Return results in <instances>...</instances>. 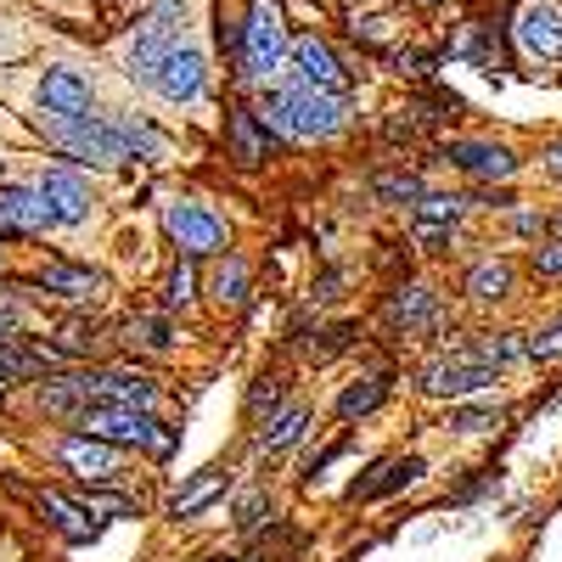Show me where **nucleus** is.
<instances>
[{
    "mask_svg": "<svg viewBox=\"0 0 562 562\" xmlns=\"http://www.w3.org/2000/svg\"><path fill=\"white\" fill-rule=\"evenodd\" d=\"M259 119L281 135V140H326L349 124V102L344 97H326V90H310V85H281V90H265L259 102Z\"/></svg>",
    "mask_w": 562,
    "mask_h": 562,
    "instance_id": "1",
    "label": "nucleus"
},
{
    "mask_svg": "<svg viewBox=\"0 0 562 562\" xmlns=\"http://www.w3.org/2000/svg\"><path fill=\"white\" fill-rule=\"evenodd\" d=\"M293 40L299 34H288V12H281L276 0H248V7H243V57H237V74L254 79V85L276 79L281 68H288V57H293Z\"/></svg>",
    "mask_w": 562,
    "mask_h": 562,
    "instance_id": "2",
    "label": "nucleus"
},
{
    "mask_svg": "<svg viewBox=\"0 0 562 562\" xmlns=\"http://www.w3.org/2000/svg\"><path fill=\"white\" fill-rule=\"evenodd\" d=\"M79 428H85L90 439L140 445V450H153V456H169V450H175V434L164 428V422H153L147 411H135V405H108V400H97V405L79 416Z\"/></svg>",
    "mask_w": 562,
    "mask_h": 562,
    "instance_id": "3",
    "label": "nucleus"
},
{
    "mask_svg": "<svg viewBox=\"0 0 562 562\" xmlns=\"http://www.w3.org/2000/svg\"><path fill=\"white\" fill-rule=\"evenodd\" d=\"M45 135H52L63 153L85 158V164H124V158H130L119 124H108V119H97V113H79V119H45Z\"/></svg>",
    "mask_w": 562,
    "mask_h": 562,
    "instance_id": "4",
    "label": "nucleus"
},
{
    "mask_svg": "<svg viewBox=\"0 0 562 562\" xmlns=\"http://www.w3.org/2000/svg\"><path fill=\"white\" fill-rule=\"evenodd\" d=\"M506 34L529 63H562V7H551V0H518Z\"/></svg>",
    "mask_w": 562,
    "mask_h": 562,
    "instance_id": "5",
    "label": "nucleus"
},
{
    "mask_svg": "<svg viewBox=\"0 0 562 562\" xmlns=\"http://www.w3.org/2000/svg\"><path fill=\"white\" fill-rule=\"evenodd\" d=\"M288 74H293L299 85H310V90H326V97H349V68H344V57H338L321 34H299V40H293Z\"/></svg>",
    "mask_w": 562,
    "mask_h": 562,
    "instance_id": "6",
    "label": "nucleus"
},
{
    "mask_svg": "<svg viewBox=\"0 0 562 562\" xmlns=\"http://www.w3.org/2000/svg\"><path fill=\"white\" fill-rule=\"evenodd\" d=\"M153 90H158L164 102H198L203 90H209V57L198 52V45L175 40L164 68H158V79H153Z\"/></svg>",
    "mask_w": 562,
    "mask_h": 562,
    "instance_id": "7",
    "label": "nucleus"
},
{
    "mask_svg": "<svg viewBox=\"0 0 562 562\" xmlns=\"http://www.w3.org/2000/svg\"><path fill=\"white\" fill-rule=\"evenodd\" d=\"M484 383H495V366H484L473 349H461V355H445L434 360L428 371H422V389L439 394V400H461V394H479Z\"/></svg>",
    "mask_w": 562,
    "mask_h": 562,
    "instance_id": "8",
    "label": "nucleus"
},
{
    "mask_svg": "<svg viewBox=\"0 0 562 562\" xmlns=\"http://www.w3.org/2000/svg\"><path fill=\"white\" fill-rule=\"evenodd\" d=\"M164 225H169V237L186 248V259H198V254H220V248H225V220H214V214H209V209H198V203H169Z\"/></svg>",
    "mask_w": 562,
    "mask_h": 562,
    "instance_id": "9",
    "label": "nucleus"
},
{
    "mask_svg": "<svg viewBox=\"0 0 562 562\" xmlns=\"http://www.w3.org/2000/svg\"><path fill=\"white\" fill-rule=\"evenodd\" d=\"M34 90H40L45 119H79V113H90V79L79 68H68V63H52L40 74Z\"/></svg>",
    "mask_w": 562,
    "mask_h": 562,
    "instance_id": "10",
    "label": "nucleus"
},
{
    "mask_svg": "<svg viewBox=\"0 0 562 562\" xmlns=\"http://www.w3.org/2000/svg\"><path fill=\"white\" fill-rule=\"evenodd\" d=\"M445 164L479 175V180H512L518 175V153L506 147V140H445Z\"/></svg>",
    "mask_w": 562,
    "mask_h": 562,
    "instance_id": "11",
    "label": "nucleus"
},
{
    "mask_svg": "<svg viewBox=\"0 0 562 562\" xmlns=\"http://www.w3.org/2000/svg\"><path fill=\"white\" fill-rule=\"evenodd\" d=\"M40 198L52 203V220L57 225H85L90 220V180L79 169H45L40 175Z\"/></svg>",
    "mask_w": 562,
    "mask_h": 562,
    "instance_id": "12",
    "label": "nucleus"
},
{
    "mask_svg": "<svg viewBox=\"0 0 562 562\" xmlns=\"http://www.w3.org/2000/svg\"><path fill=\"white\" fill-rule=\"evenodd\" d=\"M276 140H281V135L259 119V108H231V158H237L243 169L265 164Z\"/></svg>",
    "mask_w": 562,
    "mask_h": 562,
    "instance_id": "13",
    "label": "nucleus"
},
{
    "mask_svg": "<svg viewBox=\"0 0 562 562\" xmlns=\"http://www.w3.org/2000/svg\"><path fill=\"white\" fill-rule=\"evenodd\" d=\"M90 400H102V394H97V371H74V378L40 383V405L52 411V416H85Z\"/></svg>",
    "mask_w": 562,
    "mask_h": 562,
    "instance_id": "14",
    "label": "nucleus"
},
{
    "mask_svg": "<svg viewBox=\"0 0 562 562\" xmlns=\"http://www.w3.org/2000/svg\"><path fill=\"white\" fill-rule=\"evenodd\" d=\"M0 225L7 231H40V225H57L52 220V203L40 198V186H0Z\"/></svg>",
    "mask_w": 562,
    "mask_h": 562,
    "instance_id": "15",
    "label": "nucleus"
},
{
    "mask_svg": "<svg viewBox=\"0 0 562 562\" xmlns=\"http://www.w3.org/2000/svg\"><path fill=\"white\" fill-rule=\"evenodd\" d=\"M450 57L495 74V68H501V23H495V18H473V23L461 29V40L450 45Z\"/></svg>",
    "mask_w": 562,
    "mask_h": 562,
    "instance_id": "16",
    "label": "nucleus"
},
{
    "mask_svg": "<svg viewBox=\"0 0 562 562\" xmlns=\"http://www.w3.org/2000/svg\"><path fill=\"white\" fill-rule=\"evenodd\" d=\"M422 473H428V467H422V456H394V461H383L371 479L349 484V501H378V495H394V490L416 484Z\"/></svg>",
    "mask_w": 562,
    "mask_h": 562,
    "instance_id": "17",
    "label": "nucleus"
},
{
    "mask_svg": "<svg viewBox=\"0 0 562 562\" xmlns=\"http://www.w3.org/2000/svg\"><path fill=\"white\" fill-rule=\"evenodd\" d=\"M97 394H102L108 405H135V411H153L158 383H153V378H140V371L113 366V371H97Z\"/></svg>",
    "mask_w": 562,
    "mask_h": 562,
    "instance_id": "18",
    "label": "nucleus"
},
{
    "mask_svg": "<svg viewBox=\"0 0 562 562\" xmlns=\"http://www.w3.org/2000/svg\"><path fill=\"white\" fill-rule=\"evenodd\" d=\"M63 461L74 467L79 479H90V484L119 473V456H113V445H108V439H90V434H85V439H68V445H63Z\"/></svg>",
    "mask_w": 562,
    "mask_h": 562,
    "instance_id": "19",
    "label": "nucleus"
},
{
    "mask_svg": "<svg viewBox=\"0 0 562 562\" xmlns=\"http://www.w3.org/2000/svg\"><path fill=\"white\" fill-rule=\"evenodd\" d=\"M113 124H119V135H124L130 158H147V164H164V158H169V135H164L158 124H147L140 113H119Z\"/></svg>",
    "mask_w": 562,
    "mask_h": 562,
    "instance_id": "20",
    "label": "nucleus"
},
{
    "mask_svg": "<svg viewBox=\"0 0 562 562\" xmlns=\"http://www.w3.org/2000/svg\"><path fill=\"white\" fill-rule=\"evenodd\" d=\"M40 288L57 293V299H97L102 293V276L97 270H79V265H45L40 270Z\"/></svg>",
    "mask_w": 562,
    "mask_h": 562,
    "instance_id": "21",
    "label": "nucleus"
},
{
    "mask_svg": "<svg viewBox=\"0 0 562 562\" xmlns=\"http://www.w3.org/2000/svg\"><path fill=\"white\" fill-rule=\"evenodd\" d=\"M512 281H518V270H512L506 259H484V265H473V276H467V299L495 304V299L512 293Z\"/></svg>",
    "mask_w": 562,
    "mask_h": 562,
    "instance_id": "22",
    "label": "nucleus"
},
{
    "mask_svg": "<svg viewBox=\"0 0 562 562\" xmlns=\"http://www.w3.org/2000/svg\"><path fill=\"white\" fill-rule=\"evenodd\" d=\"M304 428H310V411L304 405H288V411H281V416H270L265 422V428H259V450H288V445H299L304 439Z\"/></svg>",
    "mask_w": 562,
    "mask_h": 562,
    "instance_id": "23",
    "label": "nucleus"
},
{
    "mask_svg": "<svg viewBox=\"0 0 562 562\" xmlns=\"http://www.w3.org/2000/svg\"><path fill=\"white\" fill-rule=\"evenodd\" d=\"M225 484H231L225 473H198L192 484H186V490L169 501V512H175V518H198V512H203V506H209V501H214Z\"/></svg>",
    "mask_w": 562,
    "mask_h": 562,
    "instance_id": "24",
    "label": "nucleus"
},
{
    "mask_svg": "<svg viewBox=\"0 0 562 562\" xmlns=\"http://www.w3.org/2000/svg\"><path fill=\"white\" fill-rule=\"evenodd\" d=\"M186 18H192V0H147V12H140V23H135V29H153V34L180 40Z\"/></svg>",
    "mask_w": 562,
    "mask_h": 562,
    "instance_id": "25",
    "label": "nucleus"
},
{
    "mask_svg": "<svg viewBox=\"0 0 562 562\" xmlns=\"http://www.w3.org/2000/svg\"><path fill=\"white\" fill-rule=\"evenodd\" d=\"M389 389H394V378H366V383L344 389V400H338V416H344V422H355V416H366V411H378V405L389 400Z\"/></svg>",
    "mask_w": 562,
    "mask_h": 562,
    "instance_id": "26",
    "label": "nucleus"
},
{
    "mask_svg": "<svg viewBox=\"0 0 562 562\" xmlns=\"http://www.w3.org/2000/svg\"><path fill=\"white\" fill-rule=\"evenodd\" d=\"M40 512H45V518H52L68 540H90V524H85V512L74 506V501H63L57 490H40Z\"/></svg>",
    "mask_w": 562,
    "mask_h": 562,
    "instance_id": "27",
    "label": "nucleus"
},
{
    "mask_svg": "<svg viewBox=\"0 0 562 562\" xmlns=\"http://www.w3.org/2000/svg\"><path fill=\"white\" fill-rule=\"evenodd\" d=\"M389 315H394L400 326H434V293H428V288H400Z\"/></svg>",
    "mask_w": 562,
    "mask_h": 562,
    "instance_id": "28",
    "label": "nucleus"
},
{
    "mask_svg": "<svg viewBox=\"0 0 562 562\" xmlns=\"http://www.w3.org/2000/svg\"><path fill=\"white\" fill-rule=\"evenodd\" d=\"M495 422H501V405H450L445 428H456V434H484V428H495Z\"/></svg>",
    "mask_w": 562,
    "mask_h": 562,
    "instance_id": "29",
    "label": "nucleus"
},
{
    "mask_svg": "<svg viewBox=\"0 0 562 562\" xmlns=\"http://www.w3.org/2000/svg\"><path fill=\"white\" fill-rule=\"evenodd\" d=\"M198 299V265L192 259H180L175 270H169V288H164V310H186Z\"/></svg>",
    "mask_w": 562,
    "mask_h": 562,
    "instance_id": "30",
    "label": "nucleus"
},
{
    "mask_svg": "<svg viewBox=\"0 0 562 562\" xmlns=\"http://www.w3.org/2000/svg\"><path fill=\"white\" fill-rule=\"evenodd\" d=\"M214 293H220L225 304H243V299H248V270H243V259H225V265L214 270Z\"/></svg>",
    "mask_w": 562,
    "mask_h": 562,
    "instance_id": "31",
    "label": "nucleus"
},
{
    "mask_svg": "<svg viewBox=\"0 0 562 562\" xmlns=\"http://www.w3.org/2000/svg\"><path fill=\"white\" fill-rule=\"evenodd\" d=\"M378 198H383V203H422L428 192H422L416 175H383V180H378Z\"/></svg>",
    "mask_w": 562,
    "mask_h": 562,
    "instance_id": "32",
    "label": "nucleus"
},
{
    "mask_svg": "<svg viewBox=\"0 0 562 562\" xmlns=\"http://www.w3.org/2000/svg\"><path fill=\"white\" fill-rule=\"evenodd\" d=\"M281 394H288V378H259L248 394V416H265L270 405H281Z\"/></svg>",
    "mask_w": 562,
    "mask_h": 562,
    "instance_id": "33",
    "label": "nucleus"
},
{
    "mask_svg": "<svg viewBox=\"0 0 562 562\" xmlns=\"http://www.w3.org/2000/svg\"><path fill=\"white\" fill-rule=\"evenodd\" d=\"M416 220L456 225V220H461V198H422V203H416Z\"/></svg>",
    "mask_w": 562,
    "mask_h": 562,
    "instance_id": "34",
    "label": "nucleus"
},
{
    "mask_svg": "<svg viewBox=\"0 0 562 562\" xmlns=\"http://www.w3.org/2000/svg\"><path fill=\"white\" fill-rule=\"evenodd\" d=\"M450 231H456V225H439V220H416V243H422V254H439V248L450 243Z\"/></svg>",
    "mask_w": 562,
    "mask_h": 562,
    "instance_id": "35",
    "label": "nucleus"
},
{
    "mask_svg": "<svg viewBox=\"0 0 562 562\" xmlns=\"http://www.w3.org/2000/svg\"><path fill=\"white\" fill-rule=\"evenodd\" d=\"M529 355H535V360H557V355H562V321L529 338Z\"/></svg>",
    "mask_w": 562,
    "mask_h": 562,
    "instance_id": "36",
    "label": "nucleus"
},
{
    "mask_svg": "<svg viewBox=\"0 0 562 562\" xmlns=\"http://www.w3.org/2000/svg\"><path fill=\"white\" fill-rule=\"evenodd\" d=\"M130 333H140V344H147V349H169V344H175L169 321H135Z\"/></svg>",
    "mask_w": 562,
    "mask_h": 562,
    "instance_id": "37",
    "label": "nucleus"
},
{
    "mask_svg": "<svg viewBox=\"0 0 562 562\" xmlns=\"http://www.w3.org/2000/svg\"><path fill=\"white\" fill-rule=\"evenodd\" d=\"M265 506H270V495H259V490H254V495H243V501H237V524H243V529H254V524L265 518Z\"/></svg>",
    "mask_w": 562,
    "mask_h": 562,
    "instance_id": "38",
    "label": "nucleus"
},
{
    "mask_svg": "<svg viewBox=\"0 0 562 562\" xmlns=\"http://www.w3.org/2000/svg\"><path fill=\"white\" fill-rule=\"evenodd\" d=\"M535 276H562V237L535 248Z\"/></svg>",
    "mask_w": 562,
    "mask_h": 562,
    "instance_id": "39",
    "label": "nucleus"
},
{
    "mask_svg": "<svg viewBox=\"0 0 562 562\" xmlns=\"http://www.w3.org/2000/svg\"><path fill=\"white\" fill-rule=\"evenodd\" d=\"M90 512H140V501H124V495H90Z\"/></svg>",
    "mask_w": 562,
    "mask_h": 562,
    "instance_id": "40",
    "label": "nucleus"
},
{
    "mask_svg": "<svg viewBox=\"0 0 562 562\" xmlns=\"http://www.w3.org/2000/svg\"><path fill=\"white\" fill-rule=\"evenodd\" d=\"M546 169H551V175H562V140H557V147L546 153Z\"/></svg>",
    "mask_w": 562,
    "mask_h": 562,
    "instance_id": "41",
    "label": "nucleus"
},
{
    "mask_svg": "<svg viewBox=\"0 0 562 562\" xmlns=\"http://www.w3.org/2000/svg\"><path fill=\"white\" fill-rule=\"evenodd\" d=\"M411 7H445V0H411Z\"/></svg>",
    "mask_w": 562,
    "mask_h": 562,
    "instance_id": "42",
    "label": "nucleus"
},
{
    "mask_svg": "<svg viewBox=\"0 0 562 562\" xmlns=\"http://www.w3.org/2000/svg\"><path fill=\"white\" fill-rule=\"evenodd\" d=\"M0 344H12V338H7V326H0Z\"/></svg>",
    "mask_w": 562,
    "mask_h": 562,
    "instance_id": "43",
    "label": "nucleus"
},
{
    "mask_svg": "<svg viewBox=\"0 0 562 562\" xmlns=\"http://www.w3.org/2000/svg\"><path fill=\"white\" fill-rule=\"evenodd\" d=\"M198 562H220V557H198Z\"/></svg>",
    "mask_w": 562,
    "mask_h": 562,
    "instance_id": "44",
    "label": "nucleus"
},
{
    "mask_svg": "<svg viewBox=\"0 0 562 562\" xmlns=\"http://www.w3.org/2000/svg\"><path fill=\"white\" fill-rule=\"evenodd\" d=\"M557 231H562V214H557Z\"/></svg>",
    "mask_w": 562,
    "mask_h": 562,
    "instance_id": "45",
    "label": "nucleus"
}]
</instances>
